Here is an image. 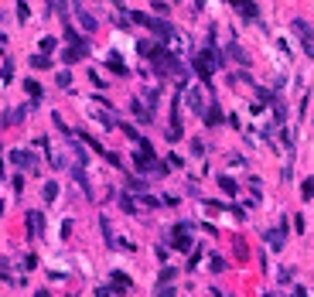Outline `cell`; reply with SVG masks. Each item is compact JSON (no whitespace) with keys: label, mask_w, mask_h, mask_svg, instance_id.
Listing matches in <instances>:
<instances>
[{"label":"cell","mask_w":314,"mask_h":297,"mask_svg":"<svg viewBox=\"0 0 314 297\" xmlns=\"http://www.w3.org/2000/svg\"><path fill=\"white\" fill-rule=\"evenodd\" d=\"M294 297H308V291L304 287H294Z\"/></svg>","instance_id":"cell-45"},{"label":"cell","mask_w":314,"mask_h":297,"mask_svg":"<svg viewBox=\"0 0 314 297\" xmlns=\"http://www.w3.org/2000/svg\"><path fill=\"white\" fill-rule=\"evenodd\" d=\"M116 202H120V209H123L127 216H137V212H140V202H137V198H133L130 191H123V195H116Z\"/></svg>","instance_id":"cell-14"},{"label":"cell","mask_w":314,"mask_h":297,"mask_svg":"<svg viewBox=\"0 0 314 297\" xmlns=\"http://www.w3.org/2000/svg\"><path fill=\"white\" fill-rule=\"evenodd\" d=\"M212 270L222 273V270H226V260H222V256H212Z\"/></svg>","instance_id":"cell-39"},{"label":"cell","mask_w":314,"mask_h":297,"mask_svg":"<svg viewBox=\"0 0 314 297\" xmlns=\"http://www.w3.org/2000/svg\"><path fill=\"white\" fill-rule=\"evenodd\" d=\"M290 27H294V34L301 38L304 52H308V55H314V31H311V24H308L304 17H294V24H290Z\"/></svg>","instance_id":"cell-3"},{"label":"cell","mask_w":314,"mask_h":297,"mask_svg":"<svg viewBox=\"0 0 314 297\" xmlns=\"http://www.w3.org/2000/svg\"><path fill=\"white\" fill-rule=\"evenodd\" d=\"M123 134H127V140H133V144H140V140H144V137H140L133 127H127V123H123Z\"/></svg>","instance_id":"cell-33"},{"label":"cell","mask_w":314,"mask_h":297,"mask_svg":"<svg viewBox=\"0 0 314 297\" xmlns=\"http://www.w3.org/2000/svg\"><path fill=\"white\" fill-rule=\"evenodd\" d=\"M10 164H14L17 171H31V174L38 171V157H34L31 150H21V147L10 150Z\"/></svg>","instance_id":"cell-2"},{"label":"cell","mask_w":314,"mask_h":297,"mask_svg":"<svg viewBox=\"0 0 314 297\" xmlns=\"http://www.w3.org/2000/svg\"><path fill=\"white\" fill-rule=\"evenodd\" d=\"M171 246L178 249V253H188L195 243H191V222H178L171 229Z\"/></svg>","instance_id":"cell-1"},{"label":"cell","mask_w":314,"mask_h":297,"mask_svg":"<svg viewBox=\"0 0 314 297\" xmlns=\"http://www.w3.org/2000/svg\"><path fill=\"white\" fill-rule=\"evenodd\" d=\"M72 178L78 181V188L85 191V198H92V185H89V178H85V164H72Z\"/></svg>","instance_id":"cell-13"},{"label":"cell","mask_w":314,"mask_h":297,"mask_svg":"<svg viewBox=\"0 0 314 297\" xmlns=\"http://www.w3.org/2000/svg\"><path fill=\"white\" fill-rule=\"evenodd\" d=\"M236 256L246 260V243H242V239H236Z\"/></svg>","instance_id":"cell-41"},{"label":"cell","mask_w":314,"mask_h":297,"mask_svg":"<svg viewBox=\"0 0 314 297\" xmlns=\"http://www.w3.org/2000/svg\"><path fill=\"white\" fill-rule=\"evenodd\" d=\"M301 198H304V202H311V198H314V178H304V185H301Z\"/></svg>","instance_id":"cell-28"},{"label":"cell","mask_w":314,"mask_h":297,"mask_svg":"<svg viewBox=\"0 0 314 297\" xmlns=\"http://www.w3.org/2000/svg\"><path fill=\"white\" fill-rule=\"evenodd\" d=\"M3 82H14V62H10V58H7V62H3Z\"/></svg>","instance_id":"cell-29"},{"label":"cell","mask_w":314,"mask_h":297,"mask_svg":"<svg viewBox=\"0 0 314 297\" xmlns=\"http://www.w3.org/2000/svg\"><path fill=\"white\" fill-rule=\"evenodd\" d=\"M151 31H154V38H160V41H171V45H178V34H174V27L164 21V17H151V24H147Z\"/></svg>","instance_id":"cell-4"},{"label":"cell","mask_w":314,"mask_h":297,"mask_svg":"<svg viewBox=\"0 0 314 297\" xmlns=\"http://www.w3.org/2000/svg\"><path fill=\"white\" fill-rule=\"evenodd\" d=\"M157 297H174V287H171V284H164V287H157Z\"/></svg>","instance_id":"cell-40"},{"label":"cell","mask_w":314,"mask_h":297,"mask_svg":"<svg viewBox=\"0 0 314 297\" xmlns=\"http://www.w3.org/2000/svg\"><path fill=\"white\" fill-rule=\"evenodd\" d=\"M99 232H103L106 246H109V249H116V236H113V225H109V219H103V216H99Z\"/></svg>","instance_id":"cell-16"},{"label":"cell","mask_w":314,"mask_h":297,"mask_svg":"<svg viewBox=\"0 0 314 297\" xmlns=\"http://www.w3.org/2000/svg\"><path fill=\"white\" fill-rule=\"evenodd\" d=\"M113 284L120 287V294H127V291H130V277H127L123 270H113Z\"/></svg>","instance_id":"cell-21"},{"label":"cell","mask_w":314,"mask_h":297,"mask_svg":"<svg viewBox=\"0 0 314 297\" xmlns=\"http://www.w3.org/2000/svg\"><path fill=\"white\" fill-rule=\"evenodd\" d=\"M236 10H239V17H246V21H260V7H256V0H229Z\"/></svg>","instance_id":"cell-7"},{"label":"cell","mask_w":314,"mask_h":297,"mask_svg":"<svg viewBox=\"0 0 314 297\" xmlns=\"http://www.w3.org/2000/svg\"><path fill=\"white\" fill-rule=\"evenodd\" d=\"M277 280H280V284H290V280H294V270H290V267H284V270L277 273Z\"/></svg>","instance_id":"cell-34"},{"label":"cell","mask_w":314,"mask_h":297,"mask_svg":"<svg viewBox=\"0 0 314 297\" xmlns=\"http://www.w3.org/2000/svg\"><path fill=\"white\" fill-rule=\"evenodd\" d=\"M72 14L78 17L82 31H96V27H99V21H96V17H92V14H89V10L82 7V0H72Z\"/></svg>","instance_id":"cell-6"},{"label":"cell","mask_w":314,"mask_h":297,"mask_svg":"<svg viewBox=\"0 0 314 297\" xmlns=\"http://www.w3.org/2000/svg\"><path fill=\"white\" fill-rule=\"evenodd\" d=\"M130 113H133V120H140V123H154V113H151V106H147L144 99H133V103H130Z\"/></svg>","instance_id":"cell-10"},{"label":"cell","mask_w":314,"mask_h":297,"mask_svg":"<svg viewBox=\"0 0 314 297\" xmlns=\"http://www.w3.org/2000/svg\"><path fill=\"white\" fill-rule=\"evenodd\" d=\"M195 72L202 75V82H209V79H212V72H215V65H212V62L198 52V55H195Z\"/></svg>","instance_id":"cell-12"},{"label":"cell","mask_w":314,"mask_h":297,"mask_svg":"<svg viewBox=\"0 0 314 297\" xmlns=\"http://www.w3.org/2000/svg\"><path fill=\"white\" fill-rule=\"evenodd\" d=\"M263 297H280V294H263Z\"/></svg>","instance_id":"cell-48"},{"label":"cell","mask_w":314,"mask_h":297,"mask_svg":"<svg viewBox=\"0 0 314 297\" xmlns=\"http://www.w3.org/2000/svg\"><path fill=\"white\" fill-rule=\"evenodd\" d=\"M188 106H191L198 116H205V103H202V92H198V89H191V92H188Z\"/></svg>","instance_id":"cell-18"},{"label":"cell","mask_w":314,"mask_h":297,"mask_svg":"<svg viewBox=\"0 0 314 297\" xmlns=\"http://www.w3.org/2000/svg\"><path fill=\"white\" fill-rule=\"evenodd\" d=\"M106 161H109V164H113V167H127V164H123V157H120V154H113V150H109V154H106Z\"/></svg>","instance_id":"cell-36"},{"label":"cell","mask_w":314,"mask_h":297,"mask_svg":"<svg viewBox=\"0 0 314 297\" xmlns=\"http://www.w3.org/2000/svg\"><path fill=\"white\" fill-rule=\"evenodd\" d=\"M27 236L31 239L45 236V212H27Z\"/></svg>","instance_id":"cell-8"},{"label":"cell","mask_w":314,"mask_h":297,"mask_svg":"<svg viewBox=\"0 0 314 297\" xmlns=\"http://www.w3.org/2000/svg\"><path fill=\"white\" fill-rule=\"evenodd\" d=\"M219 188H222L226 195H239V185H236L229 174H222V178H219Z\"/></svg>","instance_id":"cell-22"},{"label":"cell","mask_w":314,"mask_h":297,"mask_svg":"<svg viewBox=\"0 0 314 297\" xmlns=\"http://www.w3.org/2000/svg\"><path fill=\"white\" fill-rule=\"evenodd\" d=\"M58 85H62V89H72V75H69V72H58Z\"/></svg>","instance_id":"cell-38"},{"label":"cell","mask_w":314,"mask_h":297,"mask_svg":"<svg viewBox=\"0 0 314 297\" xmlns=\"http://www.w3.org/2000/svg\"><path fill=\"white\" fill-rule=\"evenodd\" d=\"M263 239L270 243V249H277V253H280V249H284V243H287V232H284V229H266V232H263Z\"/></svg>","instance_id":"cell-11"},{"label":"cell","mask_w":314,"mask_h":297,"mask_svg":"<svg viewBox=\"0 0 314 297\" xmlns=\"http://www.w3.org/2000/svg\"><path fill=\"white\" fill-rule=\"evenodd\" d=\"M113 7H116V10L123 14V10H127V0H113Z\"/></svg>","instance_id":"cell-44"},{"label":"cell","mask_w":314,"mask_h":297,"mask_svg":"<svg viewBox=\"0 0 314 297\" xmlns=\"http://www.w3.org/2000/svg\"><path fill=\"white\" fill-rule=\"evenodd\" d=\"M144 103L154 109V106H157V89H147V92H144Z\"/></svg>","instance_id":"cell-35"},{"label":"cell","mask_w":314,"mask_h":297,"mask_svg":"<svg viewBox=\"0 0 314 297\" xmlns=\"http://www.w3.org/2000/svg\"><path fill=\"white\" fill-rule=\"evenodd\" d=\"M0 48H3V34H0Z\"/></svg>","instance_id":"cell-50"},{"label":"cell","mask_w":314,"mask_h":297,"mask_svg":"<svg viewBox=\"0 0 314 297\" xmlns=\"http://www.w3.org/2000/svg\"><path fill=\"white\" fill-rule=\"evenodd\" d=\"M24 89H27V96H31V106L38 109V103L45 99V89H41V82H34V79H27V82H24Z\"/></svg>","instance_id":"cell-15"},{"label":"cell","mask_w":314,"mask_h":297,"mask_svg":"<svg viewBox=\"0 0 314 297\" xmlns=\"http://www.w3.org/2000/svg\"><path fill=\"white\" fill-rule=\"evenodd\" d=\"M89 79H92V82H96V85H99V89H106V85H109V82H103V79H99V72H96V69H92V72H89Z\"/></svg>","instance_id":"cell-42"},{"label":"cell","mask_w":314,"mask_h":297,"mask_svg":"<svg viewBox=\"0 0 314 297\" xmlns=\"http://www.w3.org/2000/svg\"><path fill=\"white\" fill-rule=\"evenodd\" d=\"M14 191H17V195L24 191V178H21V174H14Z\"/></svg>","instance_id":"cell-43"},{"label":"cell","mask_w":314,"mask_h":297,"mask_svg":"<svg viewBox=\"0 0 314 297\" xmlns=\"http://www.w3.org/2000/svg\"><path fill=\"white\" fill-rule=\"evenodd\" d=\"M273 116H277V123H284V120H287V106L277 103V106H273Z\"/></svg>","instance_id":"cell-32"},{"label":"cell","mask_w":314,"mask_h":297,"mask_svg":"<svg viewBox=\"0 0 314 297\" xmlns=\"http://www.w3.org/2000/svg\"><path fill=\"white\" fill-rule=\"evenodd\" d=\"M0 181H3V157H0Z\"/></svg>","instance_id":"cell-47"},{"label":"cell","mask_w":314,"mask_h":297,"mask_svg":"<svg viewBox=\"0 0 314 297\" xmlns=\"http://www.w3.org/2000/svg\"><path fill=\"white\" fill-rule=\"evenodd\" d=\"M0 127H3V120H0Z\"/></svg>","instance_id":"cell-51"},{"label":"cell","mask_w":314,"mask_h":297,"mask_svg":"<svg viewBox=\"0 0 314 297\" xmlns=\"http://www.w3.org/2000/svg\"><path fill=\"white\" fill-rule=\"evenodd\" d=\"M27 14H31V10H27V3H24V0H17V21H27Z\"/></svg>","instance_id":"cell-37"},{"label":"cell","mask_w":314,"mask_h":297,"mask_svg":"<svg viewBox=\"0 0 314 297\" xmlns=\"http://www.w3.org/2000/svg\"><path fill=\"white\" fill-rule=\"evenodd\" d=\"M127 188H130L133 195H140V191H147V181H140V178H133V174H127Z\"/></svg>","instance_id":"cell-23"},{"label":"cell","mask_w":314,"mask_h":297,"mask_svg":"<svg viewBox=\"0 0 314 297\" xmlns=\"http://www.w3.org/2000/svg\"><path fill=\"white\" fill-rule=\"evenodd\" d=\"M226 55H229V58H236V62H239V65H249V55H246V52H242V48H239V45H229V48H226Z\"/></svg>","instance_id":"cell-20"},{"label":"cell","mask_w":314,"mask_h":297,"mask_svg":"<svg viewBox=\"0 0 314 297\" xmlns=\"http://www.w3.org/2000/svg\"><path fill=\"white\" fill-rule=\"evenodd\" d=\"M34 297H52V294H48V291H38V294H34Z\"/></svg>","instance_id":"cell-46"},{"label":"cell","mask_w":314,"mask_h":297,"mask_svg":"<svg viewBox=\"0 0 314 297\" xmlns=\"http://www.w3.org/2000/svg\"><path fill=\"white\" fill-rule=\"evenodd\" d=\"M113 294H120V287H116V284H109V287H99V291H96V297H113Z\"/></svg>","instance_id":"cell-30"},{"label":"cell","mask_w":314,"mask_h":297,"mask_svg":"<svg viewBox=\"0 0 314 297\" xmlns=\"http://www.w3.org/2000/svg\"><path fill=\"white\" fill-rule=\"evenodd\" d=\"M55 45H58L55 38H41V52H45V55H52V52H55Z\"/></svg>","instance_id":"cell-31"},{"label":"cell","mask_w":314,"mask_h":297,"mask_svg":"<svg viewBox=\"0 0 314 297\" xmlns=\"http://www.w3.org/2000/svg\"><path fill=\"white\" fill-rule=\"evenodd\" d=\"M137 202H140L144 209H157V205H160V202H157V198L151 195V191H140V195H137Z\"/></svg>","instance_id":"cell-27"},{"label":"cell","mask_w":314,"mask_h":297,"mask_svg":"<svg viewBox=\"0 0 314 297\" xmlns=\"http://www.w3.org/2000/svg\"><path fill=\"white\" fill-rule=\"evenodd\" d=\"M106 65H109V69H113V75H120V79H127V65H123V58H120V55H116V52H113V55H109V62H106Z\"/></svg>","instance_id":"cell-19"},{"label":"cell","mask_w":314,"mask_h":297,"mask_svg":"<svg viewBox=\"0 0 314 297\" xmlns=\"http://www.w3.org/2000/svg\"><path fill=\"white\" fill-rule=\"evenodd\" d=\"M174 273H178L174 267H164V270L157 273V287H164V284H171V280H174Z\"/></svg>","instance_id":"cell-26"},{"label":"cell","mask_w":314,"mask_h":297,"mask_svg":"<svg viewBox=\"0 0 314 297\" xmlns=\"http://www.w3.org/2000/svg\"><path fill=\"white\" fill-rule=\"evenodd\" d=\"M0 216H3V202H0Z\"/></svg>","instance_id":"cell-49"},{"label":"cell","mask_w":314,"mask_h":297,"mask_svg":"<svg viewBox=\"0 0 314 297\" xmlns=\"http://www.w3.org/2000/svg\"><path fill=\"white\" fill-rule=\"evenodd\" d=\"M31 109H34L31 103H27V106H14V109H7V113H3V127H17V123H24V116H27Z\"/></svg>","instance_id":"cell-9"},{"label":"cell","mask_w":314,"mask_h":297,"mask_svg":"<svg viewBox=\"0 0 314 297\" xmlns=\"http://www.w3.org/2000/svg\"><path fill=\"white\" fill-rule=\"evenodd\" d=\"M41 195H45V205H52V202H55V198H58V185H55V181H48V185H45V191H41Z\"/></svg>","instance_id":"cell-25"},{"label":"cell","mask_w":314,"mask_h":297,"mask_svg":"<svg viewBox=\"0 0 314 297\" xmlns=\"http://www.w3.org/2000/svg\"><path fill=\"white\" fill-rule=\"evenodd\" d=\"M202 120H205V123H209V127H219V123H222V120H226V116H222V109H219V106H215V103H212V106H209V109H205V116H202Z\"/></svg>","instance_id":"cell-17"},{"label":"cell","mask_w":314,"mask_h":297,"mask_svg":"<svg viewBox=\"0 0 314 297\" xmlns=\"http://www.w3.org/2000/svg\"><path fill=\"white\" fill-rule=\"evenodd\" d=\"M85 55H89V41L82 38V41L69 45V48L62 52V62H65V65H76V62H82V58H85Z\"/></svg>","instance_id":"cell-5"},{"label":"cell","mask_w":314,"mask_h":297,"mask_svg":"<svg viewBox=\"0 0 314 297\" xmlns=\"http://www.w3.org/2000/svg\"><path fill=\"white\" fill-rule=\"evenodd\" d=\"M52 65V58L45 55V52H38V55H31V69H48Z\"/></svg>","instance_id":"cell-24"}]
</instances>
